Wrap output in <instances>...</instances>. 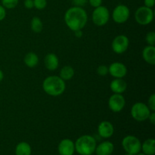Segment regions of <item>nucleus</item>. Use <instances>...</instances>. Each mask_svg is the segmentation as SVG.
Wrapping results in <instances>:
<instances>
[{"label":"nucleus","instance_id":"obj_1","mask_svg":"<svg viewBox=\"0 0 155 155\" xmlns=\"http://www.w3.org/2000/svg\"><path fill=\"white\" fill-rule=\"evenodd\" d=\"M87 21V13L83 7L73 6L68 8L64 14L65 24L74 32L83 29Z\"/></svg>","mask_w":155,"mask_h":155},{"label":"nucleus","instance_id":"obj_2","mask_svg":"<svg viewBox=\"0 0 155 155\" xmlns=\"http://www.w3.org/2000/svg\"><path fill=\"white\" fill-rule=\"evenodd\" d=\"M42 89L47 95L57 97L62 95L66 89L64 80L58 76H49L44 80Z\"/></svg>","mask_w":155,"mask_h":155},{"label":"nucleus","instance_id":"obj_3","mask_svg":"<svg viewBox=\"0 0 155 155\" xmlns=\"http://www.w3.org/2000/svg\"><path fill=\"white\" fill-rule=\"evenodd\" d=\"M75 151L80 155H90L95 153L96 148V140L89 135H83L74 142Z\"/></svg>","mask_w":155,"mask_h":155},{"label":"nucleus","instance_id":"obj_4","mask_svg":"<svg viewBox=\"0 0 155 155\" xmlns=\"http://www.w3.org/2000/svg\"><path fill=\"white\" fill-rule=\"evenodd\" d=\"M123 148L128 154L136 155L141 151L142 142L136 136H125L121 142Z\"/></svg>","mask_w":155,"mask_h":155},{"label":"nucleus","instance_id":"obj_5","mask_svg":"<svg viewBox=\"0 0 155 155\" xmlns=\"http://www.w3.org/2000/svg\"><path fill=\"white\" fill-rule=\"evenodd\" d=\"M151 110L148 105L142 102L135 103L131 107V115L135 120L138 122H143L148 119Z\"/></svg>","mask_w":155,"mask_h":155},{"label":"nucleus","instance_id":"obj_6","mask_svg":"<svg viewBox=\"0 0 155 155\" xmlns=\"http://www.w3.org/2000/svg\"><path fill=\"white\" fill-rule=\"evenodd\" d=\"M135 20L140 25H148L154 20V11L146 6H141L135 12Z\"/></svg>","mask_w":155,"mask_h":155},{"label":"nucleus","instance_id":"obj_7","mask_svg":"<svg viewBox=\"0 0 155 155\" xmlns=\"http://www.w3.org/2000/svg\"><path fill=\"white\" fill-rule=\"evenodd\" d=\"M110 18V12L107 7L100 5L95 8L92 15V20L94 24L98 27L105 25Z\"/></svg>","mask_w":155,"mask_h":155},{"label":"nucleus","instance_id":"obj_8","mask_svg":"<svg viewBox=\"0 0 155 155\" xmlns=\"http://www.w3.org/2000/svg\"><path fill=\"white\" fill-rule=\"evenodd\" d=\"M130 15V8L125 5H118L114 8L112 13L114 21L117 24H124L127 22Z\"/></svg>","mask_w":155,"mask_h":155},{"label":"nucleus","instance_id":"obj_9","mask_svg":"<svg viewBox=\"0 0 155 155\" xmlns=\"http://www.w3.org/2000/svg\"><path fill=\"white\" fill-rule=\"evenodd\" d=\"M130 45L129 38L125 35H118L112 41L111 47L114 52L120 54L125 52Z\"/></svg>","mask_w":155,"mask_h":155},{"label":"nucleus","instance_id":"obj_10","mask_svg":"<svg viewBox=\"0 0 155 155\" xmlns=\"http://www.w3.org/2000/svg\"><path fill=\"white\" fill-rule=\"evenodd\" d=\"M125 105L126 100L122 94L114 93L109 98L108 107L110 110L113 112H115V113L120 112L124 108Z\"/></svg>","mask_w":155,"mask_h":155},{"label":"nucleus","instance_id":"obj_11","mask_svg":"<svg viewBox=\"0 0 155 155\" xmlns=\"http://www.w3.org/2000/svg\"><path fill=\"white\" fill-rule=\"evenodd\" d=\"M108 74L114 78H124L127 74V68L121 62H114L109 66Z\"/></svg>","mask_w":155,"mask_h":155},{"label":"nucleus","instance_id":"obj_12","mask_svg":"<svg viewBox=\"0 0 155 155\" xmlns=\"http://www.w3.org/2000/svg\"><path fill=\"white\" fill-rule=\"evenodd\" d=\"M58 151L60 155H74L75 153L74 142L70 139H64L59 142Z\"/></svg>","mask_w":155,"mask_h":155},{"label":"nucleus","instance_id":"obj_13","mask_svg":"<svg viewBox=\"0 0 155 155\" xmlns=\"http://www.w3.org/2000/svg\"><path fill=\"white\" fill-rule=\"evenodd\" d=\"M114 133V127L109 121H102L98 127V133L103 139H109Z\"/></svg>","mask_w":155,"mask_h":155},{"label":"nucleus","instance_id":"obj_14","mask_svg":"<svg viewBox=\"0 0 155 155\" xmlns=\"http://www.w3.org/2000/svg\"><path fill=\"white\" fill-rule=\"evenodd\" d=\"M114 150V145L110 141H104L96 145L95 153L96 155H111Z\"/></svg>","mask_w":155,"mask_h":155},{"label":"nucleus","instance_id":"obj_15","mask_svg":"<svg viewBox=\"0 0 155 155\" xmlns=\"http://www.w3.org/2000/svg\"><path fill=\"white\" fill-rule=\"evenodd\" d=\"M127 83L123 78H114L110 84V89L114 93L122 94L127 90Z\"/></svg>","mask_w":155,"mask_h":155},{"label":"nucleus","instance_id":"obj_16","mask_svg":"<svg viewBox=\"0 0 155 155\" xmlns=\"http://www.w3.org/2000/svg\"><path fill=\"white\" fill-rule=\"evenodd\" d=\"M44 64L45 68L50 71H54L58 68L59 60L58 56L54 53H48L44 58Z\"/></svg>","mask_w":155,"mask_h":155},{"label":"nucleus","instance_id":"obj_17","mask_svg":"<svg viewBox=\"0 0 155 155\" xmlns=\"http://www.w3.org/2000/svg\"><path fill=\"white\" fill-rule=\"evenodd\" d=\"M142 58L148 64H155V47L154 45H147L142 51Z\"/></svg>","mask_w":155,"mask_h":155},{"label":"nucleus","instance_id":"obj_18","mask_svg":"<svg viewBox=\"0 0 155 155\" xmlns=\"http://www.w3.org/2000/svg\"><path fill=\"white\" fill-rule=\"evenodd\" d=\"M141 151L146 155H154L155 154V140L152 138L148 139L142 144Z\"/></svg>","mask_w":155,"mask_h":155},{"label":"nucleus","instance_id":"obj_19","mask_svg":"<svg viewBox=\"0 0 155 155\" xmlns=\"http://www.w3.org/2000/svg\"><path fill=\"white\" fill-rule=\"evenodd\" d=\"M24 61L26 66L28 68H33L36 67L39 64V57L36 53L30 51L26 54V55L24 58Z\"/></svg>","mask_w":155,"mask_h":155},{"label":"nucleus","instance_id":"obj_20","mask_svg":"<svg viewBox=\"0 0 155 155\" xmlns=\"http://www.w3.org/2000/svg\"><path fill=\"white\" fill-rule=\"evenodd\" d=\"M31 146L26 142H19L15 148V155H31Z\"/></svg>","mask_w":155,"mask_h":155},{"label":"nucleus","instance_id":"obj_21","mask_svg":"<svg viewBox=\"0 0 155 155\" xmlns=\"http://www.w3.org/2000/svg\"><path fill=\"white\" fill-rule=\"evenodd\" d=\"M74 74H75V72H74V68L69 65H66V66L63 67L60 71L59 77L63 80L66 81V80H71L74 77Z\"/></svg>","mask_w":155,"mask_h":155},{"label":"nucleus","instance_id":"obj_22","mask_svg":"<svg viewBox=\"0 0 155 155\" xmlns=\"http://www.w3.org/2000/svg\"><path fill=\"white\" fill-rule=\"evenodd\" d=\"M30 27H31L32 31L36 33L42 32L43 29V24H42V20L38 17H33L30 22Z\"/></svg>","mask_w":155,"mask_h":155},{"label":"nucleus","instance_id":"obj_23","mask_svg":"<svg viewBox=\"0 0 155 155\" xmlns=\"http://www.w3.org/2000/svg\"><path fill=\"white\" fill-rule=\"evenodd\" d=\"M2 5L5 8L13 9L18 5L19 0H2Z\"/></svg>","mask_w":155,"mask_h":155},{"label":"nucleus","instance_id":"obj_24","mask_svg":"<svg viewBox=\"0 0 155 155\" xmlns=\"http://www.w3.org/2000/svg\"><path fill=\"white\" fill-rule=\"evenodd\" d=\"M34 7L38 10H43L47 5L46 0H33Z\"/></svg>","mask_w":155,"mask_h":155},{"label":"nucleus","instance_id":"obj_25","mask_svg":"<svg viewBox=\"0 0 155 155\" xmlns=\"http://www.w3.org/2000/svg\"><path fill=\"white\" fill-rule=\"evenodd\" d=\"M145 40L148 45H154L155 44V33L151 31L147 33L145 36Z\"/></svg>","mask_w":155,"mask_h":155},{"label":"nucleus","instance_id":"obj_26","mask_svg":"<svg viewBox=\"0 0 155 155\" xmlns=\"http://www.w3.org/2000/svg\"><path fill=\"white\" fill-rule=\"evenodd\" d=\"M97 74L101 77H104L108 74V68L106 65H100L97 68Z\"/></svg>","mask_w":155,"mask_h":155},{"label":"nucleus","instance_id":"obj_27","mask_svg":"<svg viewBox=\"0 0 155 155\" xmlns=\"http://www.w3.org/2000/svg\"><path fill=\"white\" fill-rule=\"evenodd\" d=\"M148 107H149L150 110L151 111H154L155 110V94H152L151 96L149 97L148 100Z\"/></svg>","mask_w":155,"mask_h":155},{"label":"nucleus","instance_id":"obj_28","mask_svg":"<svg viewBox=\"0 0 155 155\" xmlns=\"http://www.w3.org/2000/svg\"><path fill=\"white\" fill-rule=\"evenodd\" d=\"M73 4L74 6H77V7H83V6L86 5L87 3L88 0H72Z\"/></svg>","mask_w":155,"mask_h":155},{"label":"nucleus","instance_id":"obj_29","mask_svg":"<svg viewBox=\"0 0 155 155\" xmlns=\"http://www.w3.org/2000/svg\"><path fill=\"white\" fill-rule=\"evenodd\" d=\"M88 1L90 5L93 8H97L102 4V0H88Z\"/></svg>","mask_w":155,"mask_h":155},{"label":"nucleus","instance_id":"obj_30","mask_svg":"<svg viewBox=\"0 0 155 155\" xmlns=\"http://www.w3.org/2000/svg\"><path fill=\"white\" fill-rule=\"evenodd\" d=\"M24 7L27 9H32L34 7L33 0H24Z\"/></svg>","mask_w":155,"mask_h":155},{"label":"nucleus","instance_id":"obj_31","mask_svg":"<svg viewBox=\"0 0 155 155\" xmlns=\"http://www.w3.org/2000/svg\"><path fill=\"white\" fill-rule=\"evenodd\" d=\"M6 17V10L2 5H0V21H3Z\"/></svg>","mask_w":155,"mask_h":155},{"label":"nucleus","instance_id":"obj_32","mask_svg":"<svg viewBox=\"0 0 155 155\" xmlns=\"http://www.w3.org/2000/svg\"><path fill=\"white\" fill-rule=\"evenodd\" d=\"M144 3H145V6L152 8L154 6L155 0H144Z\"/></svg>","mask_w":155,"mask_h":155},{"label":"nucleus","instance_id":"obj_33","mask_svg":"<svg viewBox=\"0 0 155 155\" xmlns=\"http://www.w3.org/2000/svg\"><path fill=\"white\" fill-rule=\"evenodd\" d=\"M148 120H149L150 123H151L152 125H154L155 124V113H154V111L151 112V114H150Z\"/></svg>","mask_w":155,"mask_h":155},{"label":"nucleus","instance_id":"obj_34","mask_svg":"<svg viewBox=\"0 0 155 155\" xmlns=\"http://www.w3.org/2000/svg\"><path fill=\"white\" fill-rule=\"evenodd\" d=\"M74 34H75V36L77 38H81L83 36V31L82 30H78L74 31Z\"/></svg>","mask_w":155,"mask_h":155},{"label":"nucleus","instance_id":"obj_35","mask_svg":"<svg viewBox=\"0 0 155 155\" xmlns=\"http://www.w3.org/2000/svg\"><path fill=\"white\" fill-rule=\"evenodd\" d=\"M3 79H4V74H3L2 70H0V82L2 81Z\"/></svg>","mask_w":155,"mask_h":155},{"label":"nucleus","instance_id":"obj_36","mask_svg":"<svg viewBox=\"0 0 155 155\" xmlns=\"http://www.w3.org/2000/svg\"><path fill=\"white\" fill-rule=\"evenodd\" d=\"M136 155H146V154H144V153H140V152H139V153H138V154H136Z\"/></svg>","mask_w":155,"mask_h":155},{"label":"nucleus","instance_id":"obj_37","mask_svg":"<svg viewBox=\"0 0 155 155\" xmlns=\"http://www.w3.org/2000/svg\"><path fill=\"white\" fill-rule=\"evenodd\" d=\"M125 155H133V154H128V153H127Z\"/></svg>","mask_w":155,"mask_h":155},{"label":"nucleus","instance_id":"obj_38","mask_svg":"<svg viewBox=\"0 0 155 155\" xmlns=\"http://www.w3.org/2000/svg\"><path fill=\"white\" fill-rule=\"evenodd\" d=\"M90 155H93V154H90Z\"/></svg>","mask_w":155,"mask_h":155}]
</instances>
